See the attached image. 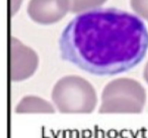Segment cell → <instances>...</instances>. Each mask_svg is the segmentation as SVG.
<instances>
[{
  "mask_svg": "<svg viewBox=\"0 0 148 138\" xmlns=\"http://www.w3.org/2000/svg\"><path fill=\"white\" fill-rule=\"evenodd\" d=\"M107 0H69L70 12L82 13L92 10L105 4Z\"/></svg>",
  "mask_w": 148,
  "mask_h": 138,
  "instance_id": "obj_7",
  "label": "cell"
},
{
  "mask_svg": "<svg viewBox=\"0 0 148 138\" xmlns=\"http://www.w3.org/2000/svg\"><path fill=\"white\" fill-rule=\"evenodd\" d=\"M143 78H144V80L147 82V84H148V62L146 63V65H145V67H144V70H143Z\"/></svg>",
  "mask_w": 148,
  "mask_h": 138,
  "instance_id": "obj_9",
  "label": "cell"
},
{
  "mask_svg": "<svg viewBox=\"0 0 148 138\" xmlns=\"http://www.w3.org/2000/svg\"><path fill=\"white\" fill-rule=\"evenodd\" d=\"M17 114H31V113H43L54 114V107L46 100L37 95H27L23 97L18 105L15 108Z\"/></svg>",
  "mask_w": 148,
  "mask_h": 138,
  "instance_id": "obj_6",
  "label": "cell"
},
{
  "mask_svg": "<svg viewBox=\"0 0 148 138\" xmlns=\"http://www.w3.org/2000/svg\"><path fill=\"white\" fill-rule=\"evenodd\" d=\"M52 101L60 113L89 114L95 111L97 97L89 81L78 75H67L55 83Z\"/></svg>",
  "mask_w": 148,
  "mask_h": 138,
  "instance_id": "obj_2",
  "label": "cell"
},
{
  "mask_svg": "<svg viewBox=\"0 0 148 138\" xmlns=\"http://www.w3.org/2000/svg\"><path fill=\"white\" fill-rule=\"evenodd\" d=\"M130 5L140 17L148 21V0H130Z\"/></svg>",
  "mask_w": 148,
  "mask_h": 138,
  "instance_id": "obj_8",
  "label": "cell"
},
{
  "mask_svg": "<svg viewBox=\"0 0 148 138\" xmlns=\"http://www.w3.org/2000/svg\"><path fill=\"white\" fill-rule=\"evenodd\" d=\"M63 60L85 72L112 76L130 70L144 59L148 31L137 15L118 8L79 13L59 39Z\"/></svg>",
  "mask_w": 148,
  "mask_h": 138,
  "instance_id": "obj_1",
  "label": "cell"
},
{
  "mask_svg": "<svg viewBox=\"0 0 148 138\" xmlns=\"http://www.w3.org/2000/svg\"><path fill=\"white\" fill-rule=\"evenodd\" d=\"M146 103V91L139 81L122 77L110 81L101 93V114H139Z\"/></svg>",
  "mask_w": 148,
  "mask_h": 138,
  "instance_id": "obj_3",
  "label": "cell"
},
{
  "mask_svg": "<svg viewBox=\"0 0 148 138\" xmlns=\"http://www.w3.org/2000/svg\"><path fill=\"white\" fill-rule=\"evenodd\" d=\"M10 77L12 81L27 79L36 72L39 65L37 53L18 39L10 40Z\"/></svg>",
  "mask_w": 148,
  "mask_h": 138,
  "instance_id": "obj_4",
  "label": "cell"
},
{
  "mask_svg": "<svg viewBox=\"0 0 148 138\" xmlns=\"http://www.w3.org/2000/svg\"><path fill=\"white\" fill-rule=\"evenodd\" d=\"M69 11V0H29L27 4L29 16L43 25L58 23Z\"/></svg>",
  "mask_w": 148,
  "mask_h": 138,
  "instance_id": "obj_5",
  "label": "cell"
}]
</instances>
